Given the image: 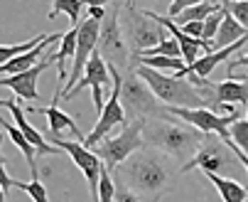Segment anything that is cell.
I'll return each mask as SVG.
<instances>
[{
  "instance_id": "obj_1",
  "label": "cell",
  "mask_w": 248,
  "mask_h": 202,
  "mask_svg": "<svg viewBox=\"0 0 248 202\" xmlns=\"http://www.w3.org/2000/svg\"><path fill=\"white\" fill-rule=\"evenodd\" d=\"M165 155L167 153L157 148L143 146L133 155H128V160H123L118 170L111 175H118L135 195H145L148 202H160V197L172 190L174 180V173L170 170Z\"/></svg>"
},
{
  "instance_id": "obj_2",
  "label": "cell",
  "mask_w": 248,
  "mask_h": 202,
  "mask_svg": "<svg viewBox=\"0 0 248 202\" xmlns=\"http://www.w3.org/2000/svg\"><path fill=\"white\" fill-rule=\"evenodd\" d=\"M143 138L145 146L157 148L174 160H182L185 165L202 148L204 133L189 123H172V116H167V118H148L143 128Z\"/></svg>"
},
{
  "instance_id": "obj_3",
  "label": "cell",
  "mask_w": 248,
  "mask_h": 202,
  "mask_svg": "<svg viewBox=\"0 0 248 202\" xmlns=\"http://www.w3.org/2000/svg\"><path fill=\"white\" fill-rule=\"evenodd\" d=\"M133 72L150 86V91L165 106H182V109H206V106H211V101L185 77H177V74L167 77L160 69L143 67V64H138Z\"/></svg>"
},
{
  "instance_id": "obj_4",
  "label": "cell",
  "mask_w": 248,
  "mask_h": 202,
  "mask_svg": "<svg viewBox=\"0 0 248 202\" xmlns=\"http://www.w3.org/2000/svg\"><path fill=\"white\" fill-rule=\"evenodd\" d=\"M121 25H123L125 42L130 47V57L145 52V50H153L155 45H160L167 37L165 35V27L160 22H155L145 10H140L135 5V0H128V3H125Z\"/></svg>"
},
{
  "instance_id": "obj_5",
  "label": "cell",
  "mask_w": 248,
  "mask_h": 202,
  "mask_svg": "<svg viewBox=\"0 0 248 202\" xmlns=\"http://www.w3.org/2000/svg\"><path fill=\"white\" fill-rule=\"evenodd\" d=\"M121 104L125 111V118H167V109L162 101L150 91V86L140 79L135 72L123 77L121 84Z\"/></svg>"
},
{
  "instance_id": "obj_6",
  "label": "cell",
  "mask_w": 248,
  "mask_h": 202,
  "mask_svg": "<svg viewBox=\"0 0 248 202\" xmlns=\"http://www.w3.org/2000/svg\"><path fill=\"white\" fill-rule=\"evenodd\" d=\"M145 121H148V118H133V121H128L118 136L103 138V141L93 148V153L103 160V165L108 168L111 173L118 170V165H121L123 160H128V155H133L135 151H140V148L145 146V138H143Z\"/></svg>"
},
{
  "instance_id": "obj_7",
  "label": "cell",
  "mask_w": 248,
  "mask_h": 202,
  "mask_svg": "<svg viewBox=\"0 0 248 202\" xmlns=\"http://www.w3.org/2000/svg\"><path fill=\"white\" fill-rule=\"evenodd\" d=\"M101 57L108 62L111 67H118V69H130V47L125 42L123 35V25H121V3L108 5L106 10V17L101 22V32H98V47Z\"/></svg>"
},
{
  "instance_id": "obj_8",
  "label": "cell",
  "mask_w": 248,
  "mask_h": 202,
  "mask_svg": "<svg viewBox=\"0 0 248 202\" xmlns=\"http://www.w3.org/2000/svg\"><path fill=\"white\" fill-rule=\"evenodd\" d=\"M165 109H167L170 116H177L180 121L194 126L197 131H202V133H217V136H219L226 146L231 143L229 128H231V123L238 118V111H236V109H231V111L224 114V116H217L211 109H182V106H165Z\"/></svg>"
},
{
  "instance_id": "obj_9",
  "label": "cell",
  "mask_w": 248,
  "mask_h": 202,
  "mask_svg": "<svg viewBox=\"0 0 248 202\" xmlns=\"http://www.w3.org/2000/svg\"><path fill=\"white\" fill-rule=\"evenodd\" d=\"M98 32H101V22H96L91 17L84 20V22H79V27H77V52H74V59H72V69H69V77H66L62 99L72 91L79 84V79L84 77L86 64H89L91 54L98 47Z\"/></svg>"
},
{
  "instance_id": "obj_10",
  "label": "cell",
  "mask_w": 248,
  "mask_h": 202,
  "mask_svg": "<svg viewBox=\"0 0 248 202\" xmlns=\"http://www.w3.org/2000/svg\"><path fill=\"white\" fill-rule=\"evenodd\" d=\"M111 82H113V77H111V69H108V62H106V59L101 57V52L96 50V52L91 54L89 64H86V69H84V77L79 79V84H77L72 91L64 96V101H72V99H74L77 94H81L84 89H91V91H93V106H96V114H101L103 106H106L103 86H106V84H111Z\"/></svg>"
},
{
  "instance_id": "obj_11",
  "label": "cell",
  "mask_w": 248,
  "mask_h": 202,
  "mask_svg": "<svg viewBox=\"0 0 248 202\" xmlns=\"http://www.w3.org/2000/svg\"><path fill=\"white\" fill-rule=\"evenodd\" d=\"M52 146H57L64 153H69L72 163L84 173V178L89 183L91 200L98 202V178H101V170H103V160L91 148H86L84 141H64V138H57V141H52Z\"/></svg>"
},
{
  "instance_id": "obj_12",
  "label": "cell",
  "mask_w": 248,
  "mask_h": 202,
  "mask_svg": "<svg viewBox=\"0 0 248 202\" xmlns=\"http://www.w3.org/2000/svg\"><path fill=\"white\" fill-rule=\"evenodd\" d=\"M211 133H204L202 148L197 151V155L192 160H187L185 165H180V173H189L194 168H202L204 173H221L226 168H231L233 163V151L224 143V141H211Z\"/></svg>"
},
{
  "instance_id": "obj_13",
  "label": "cell",
  "mask_w": 248,
  "mask_h": 202,
  "mask_svg": "<svg viewBox=\"0 0 248 202\" xmlns=\"http://www.w3.org/2000/svg\"><path fill=\"white\" fill-rule=\"evenodd\" d=\"M52 64H57V62H54V54L45 57L42 62H37V64H34L32 69H27V72L10 74V77H0V86L13 89V91H15L20 99H25V101H37V99H40V94H37V82H40L42 72H47Z\"/></svg>"
},
{
  "instance_id": "obj_14",
  "label": "cell",
  "mask_w": 248,
  "mask_h": 202,
  "mask_svg": "<svg viewBox=\"0 0 248 202\" xmlns=\"http://www.w3.org/2000/svg\"><path fill=\"white\" fill-rule=\"evenodd\" d=\"M59 99H62V89H57V91H54V101H52V106H30L27 111H32V114H42V116L47 118V123H49V138H52V141L62 138V133H64V131H72L79 141H84L86 136L81 133V128L77 126V121H74L72 116H69V114H64V111L59 109Z\"/></svg>"
},
{
  "instance_id": "obj_15",
  "label": "cell",
  "mask_w": 248,
  "mask_h": 202,
  "mask_svg": "<svg viewBox=\"0 0 248 202\" xmlns=\"http://www.w3.org/2000/svg\"><path fill=\"white\" fill-rule=\"evenodd\" d=\"M155 22H160L165 30H170L172 32V37L177 40V45H180V50H182V59H185V64L189 67V64H194L202 54L199 52H211V42H204V40H194V37H189L187 32H182L180 27L174 25V20L172 17H167V15H160V13H155V10H145Z\"/></svg>"
},
{
  "instance_id": "obj_16",
  "label": "cell",
  "mask_w": 248,
  "mask_h": 202,
  "mask_svg": "<svg viewBox=\"0 0 248 202\" xmlns=\"http://www.w3.org/2000/svg\"><path fill=\"white\" fill-rule=\"evenodd\" d=\"M0 109H8L10 114H13V121H15V126L25 133V138L37 148V153L40 155H59V148L57 146H52V143H47L45 141V136L34 128L30 121H27V116H25V111L20 109V104H17V99H0Z\"/></svg>"
},
{
  "instance_id": "obj_17",
  "label": "cell",
  "mask_w": 248,
  "mask_h": 202,
  "mask_svg": "<svg viewBox=\"0 0 248 202\" xmlns=\"http://www.w3.org/2000/svg\"><path fill=\"white\" fill-rule=\"evenodd\" d=\"M62 37H64V32H54V35H47V37H45L37 47H34V50H30V52H25V54H17V57H13L10 62L0 64V77H10V74H20V72L32 69V67L37 64L40 54H42L52 42H57V40H62Z\"/></svg>"
},
{
  "instance_id": "obj_18",
  "label": "cell",
  "mask_w": 248,
  "mask_h": 202,
  "mask_svg": "<svg viewBox=\"0 0 248 202\" xmlns=\"http://www.w3.org/2000/svg\"><path fill=\"white\" fill-rule=\"evenodd\" d=\"M0 128H3L5 131V136L17 146V151L25 155V160H27V168H30V173H32V180H37L40 178V173H37V163H34V160H37V148H34L27 138H25V133L15 126V123H10L8 118H3V116H0Z\"/></svg>"
},
{
  "instance_id": "obj_19",
  "label": "cell",
  "mask_w": 248,
  "mask_h": 202,
  "mask_svg": "<svg viewBox=\"0 0 248 202\" xmlns=\"http://www.w3.org/2000/svg\"><path fill=\"white\" fill-rule=\"evenodd\" d=\"M214 101L224 109L231 104H248V82L243 79H226L214 84Z\"/></svg>"
},
{
  "instance_id": "obj_20",
  "label": "cell",
  "mask_w": 248,
  "mask_h": 202,
  "mask_svg": "<svg viewBox=\"0 0 248 202\" xmlns=\"http://www.w3.org/2000/svg\"><path fill=\"white\" fill-rule=\"evenodd\" d=\"M221 5H224V3H221ZM224 10H226V8H224ZM243 37H248V30L226 10V13H224V20H221V25H219L217 37L211 40V52L221 50V47H229V45H233V42H238V40H243Z\"/></svg>"
},
{
  "instance_id": "obj_21",
  "label": "cell",
  "mask_w": 248,
  "mask_h": 202,
  "mask_svg": "<svg viewBox=\"0 0 248 202\" xmlns=\"http://www.w3.org/2000/svg\"><path fill=\"white\" fill-rule=\"evenodd\" d=\"M206 180L214 185L224 202H246L248 200V185H238L231 178H221L217 173H206Z\"/></svg>"
},
{
  "instance_id": "obj_22",
  "label": "cell",
  "mask_w": 248,
  "mask_h": 202,
  "mask_svg": "<svg viewBox=\"0 0 248 202\" xmlns=\"http://www.w3.org/2000/svg\"><path fill=\"white\" fill-rule=\"evenodd\" d=\"M59 42H62V45H59V52L54 54V62H57V67H59L57 82H59V84H66V77H69L66 64H69V59H74V52H77V27L66 30L64 37H62Z\"/></svg>"
},
{
  "instance_id": "obj_23",
  "label": "cell",
  "mask_w": 248,
  "mask_h": 202,
  "mask_svg": "<svg viewBox=\"0 0 248 202\" xmlns=\"http://www.w3.org/2000/svg\"><path fill=\"white\" fill-rule=\"evenodd\" d=\"M221 8V0H206V3H197V5H192V8H187V10H182L177 17H172L174 20V25H187V22H204L211 13H217Z\"/></svg>"
},
{
  "instance_id": "obj_24",
  "label": "cell",
  "mask_w": 248,
  "mask_h": 202,
  "mask_svg": "<svg viewBox=\"0 0 248 202\" xmlns=\"http://www.w3.org/2000/svg\"><path fill=\"white\" fill-rule=\"evenodd\" d=\"M130 62H135V67L138 64H143V67H153V69H170V72H174V74H180L182 69H185V59H177V57H145V54H135V57H130Z\"/></svg>"
},
{
  "instance_id": "obj_25",
  "label": "cell",
  "mask_w": 248,
  "mask_h": 202,
  "mask_svg": "<svg viewBox=\"0 0 248 202\" xmlns=\"http://www.w3.org/2000/svg\"><path fill=\"white\" fill-rule=\"evenodd\" d=\"M81 8H84L81 0H54V5L49 10V20H54L59 13H64L69 17V22H72V27H79V22H81Z\"/></svg>"
},
{
  "instance_id": "obj_26",
  "label": "cell",
  "mask_w": 248,
  "mask_h": 202,
  "mask_svg": "<svg viewBox=\"0 0 248 202\" xmlns=\"http://www.w3.org/2000/svg\"><path fill=\"white\" fill-rule=\"evenodd\" d=\"M45 37H47V35H34L32 40H25V42H20V45H0V64L10 62V59L17 57V54H25V52L34 50Z\"/></svg>"
},
{
  "instance_id": "obj_27",
  "label": "cell",
  "mask_w": 248,
  "mask_h": 202,
  "mask_svg": "<svg viewBox=\"0 0 248 202\" xmlns=\"http://www.w3.org/2000/svg\"><path fill=\"white\" fill-rule=\"evenodd\" d=\"M229 133H231V143H229V148L236 146L241 153L248 155V121H246V118H236V121L231 123Z\"/></svg>"
},
{
  "instance_id": "obj_28",
  "label": "cell",
  "mask_w": 248,
  "mask_h": 202,
  "mask_svg": "<svg viewBox=\"0 0 248 202\" xmlns=\"http://www.w3.org/2000/svg\"><path fill=\"white\" fill-rule=\"evenodd\" d=\"M140 54H145V57H177V59H182V50H180V45H177L174 37H165L160 45H155L153 50L140 52Z\"/></svg>"
},
{
  "instance_id": "obj_29",
  "label": "cell",
  "mask_w": 248,
  "mask_h": 202,
  "mask_svg": "<svg viewBox=\"0 0 248 202\" xmlns=\"http://www.w3.org/2000/svg\"><path fill=\"white\" fill-rule=\"evenodd\" d=\"M113 200H116V180L108 168L103 165L101 178H98V202H113Z\"/></svg>"
},
{
  "instance_id": "obj_30",
  "label": "cell",
  "mask_w": 248,
  "mask_h": 202,
  "mask_svg": "<svg viewBox=\"0 0 248 202\" xmlns=\"http://www.w3.org/2000/svg\"><path fill=\"white\" fill-rule=\"evenodd\" d=\"M15 187L22 190V192H27V195L32 197V202H49L47 187L42 185L40 178H37V180H32V183H20V180H15Z\"/></svg>"
},
{
  "instance_id": "obj_31",
  "label": "cell",
  "mask_w": 248,
  "mask_h": 202,
  "mask_svg": "<svg viewBox=\"0 0 248 202\" xmlns=\"http://www.w3.org/2000/svg\"><path fill=\"white\" fill-rule=\"evenodd\" d=\"M224 5L217 10V13H211L206 20H204V32H202V40L204 42H211V40H214L217 37V32H219V25H221V20H224Z\"/></svg>"
},
{
  "instance_id": "obj_32",
  "label": "cell",
  "mask_w": 248,
  "mask_h": 202,
  "mask_svg": "<svg viewBox=\"0 0 248 202\" xmlns=\"http://www.w3.org/2000/svg\"><path fill=\"white\" fill-rule=\"evenodd\" d=\"M224 8L248 30V0H221Z\"/></svg>"
},
{
  "instance_id": "obj_33",
  "label": "cell",
  "mask_w": 248,
  "mask_h": 202,
  "mask_svg": "<svg viewBox=\"0 0 248 202\" xmlns=\"http://www.w3.org/2000/svg\"><path fill=\"white\" fill-rule=\"evenodd\" d=\"M113 180H116V200L113 202H140V195H135L121 178L113 175Z\"/></svg>"
},
{
  "instance_id": "obj_34",
  "label": "cell",
  "mask_w": 248,
  "mask_h": 202,
  "mask_svg": "<svg viewBox=\"0 0 248 202\" xmlns=\"http://www.w3.org/2000/svg\"><path fill=\"white\" fill-rule=\"evenodd\" d=\"M197 3H206V0H172L170 8H167V17H177L182 10H187V8H192Z\"/></svg>"
},
{
  "instance_id": "obj_35",
  "label": "cell",
  "mask_w": 248,
  "mask_h": 202,
  "mask_svg": "<svg viewBox=\"0 0 248 202\" xmlns=\"http://www.w3.org/2000/svg\"><path fill=\"white\" fill-rule=\"evenodd\" d=\"M182 32H187L189 37L194 40H202V32H204V22H187V25H177Z\"/></svg>"
},
{
  "instance_id": "obj_36",
  "label": "cell",
  "mask_w": 248,
  "mask_h": 202,
  "mask_svg": "<svg viewBox=\"0 0 248 202\" xmlns=\"http://www.w3.org/2000/svg\"><path fill=\"white\" fill-rule=\"evenodd\" d=\"M226 67H229V79H231V77H233V72L238 69V67H248V50H246L241 57H231Z\"/></svg>"
},
{
  "instance_id": "obj_37",
  "label": "cell",
  "mask_w": 248,
  "mask_h": 202,
  "mask_svg": "<svg viewBox=\"0 0 248 202\" xmlns=\"http://www.w3.org/2000/svg\"><path fill=\"white\" fill-rule=\"evenodd\" d=\"M89 10V17L91 20H96V22H103V17H106V10L108 8H98V5H91V8H86Z\"/></svg>"
},
{
  "instance_id": "obj_38",
  "label": "cell",
  "mask_w": 248,
  "mask_h": 202,
  "mask_svg": "<svg viewBox=\"0 0 248 202\" xmlns=\"http://www.w3.org/2000/svg\"><path fill=\"white\" fill-rule=\"evenodd\" d=\"M84 8H91V5H98V8H108L111 3H116V0H81Z\"/></svg>"
},
{
  "instance_id": "obj_39",
  "label": "cell",
  "mask_w": 248,
  "mask_h": 202,
  "mask_svg": "<svg viewBox=\"0 0 248 202\" xmlns=\"http://www.w3.org/2000/svg\"><path fill=\"white\" fill-rule=\"evenodd\" d=\"M231 151H233V155H236V158H238V160L243 163V168H246V173H248V155H246V153H241V151H238L236 146H231Z\"/></svg>"
},
{
  "instance_id": "obj_40",
  "label": "cell",
  "mask_w": 248,
  "mask_h": 202,
  "mask_svg": "<svg viewBox=\"0 0 248 202\" xmlns=\"http://www.w3.org/2000/svg\"><path fill=\"white\" fill-rule=\"evenodd\" d=\"M0 202H8V192L3 187H0Z\"/></svg>"
},
{
  "instance_id": "obj_41",
  "label": "cell",
  "mask_w": 248,
  "mask_h": 202,
  "mask_svg": "<svg viewBox=\"0 0 248 202\" xmlns=\"http://www.w3.org/2000/svg\"><path fill=\"white\" fill-rule=\"evenodd\" d=\"M3 141H5V133L0 131V148H3Z\"/></svg>"
},
{
  "instance_id": "obj_42",
  "label": "cell",
  "mask_w": 248,
  "mask_h": 202,
  "mask_svg": "<svg viewBox=\"0 0 248 202\" xmlns=\"http://www.w3.org/2000/svg\"><path fill=\"white\" fill-rule=\"evenodd\" d=\"M145 3H160V0H145Z\"/></svg>"
},
{
  "instance_id": "obj_43",
  "label": "cell",
  "mask_w": 248,
  "mask_h": 202,
  "mask_svg": "<svg viewBox=\"0 0 248 202\" xmlns=\"http://www.w3.org/2000/svg\"><path fill=\"white\" fill-rule=\"evenodd\" d=\"M246 121H248V104H246Z\"/></svg>"
},
{
  "instance_id": "obj_44",
  "label": "cell",
  "mask_w": 248,
  "mask_h": 202,
  "mask_svg": "<svg viewBox=\"0 0 248 202\" xmlns=\"http://www.w3.org/2000/svg\"><path fill=\"white\" fill-rule=\"evenodd\" d=\"M246 202H248V200H246Z\"/></svg>"
}]
</instances>
